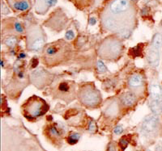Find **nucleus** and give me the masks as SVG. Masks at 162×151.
<instances>
[{
  "label": "nucleus",
  "mask_w": 162,
  "mask_h": 151,
  "mask_svg": "<svg viewBox=\"0 0 162 151\" xmlns=\"http://www.w3.org/2000/svg\"><path fill=\"white\" fill-rule=\"evenodd\" d=\"M22 107L25 117L30 120L43 115L49 109V106L45 100L37 96L29 98Z\"/></svg>",
  "instance_id": "f257e3e1"
},
{
  "label": "nucleus",
  "mask_w": 162,
  "mask_h": 151,
  "mask_svg": "<svg viewBox=\"0 0 162 151\" xmlns=\"http://www.w3.org/2000/svg\"><path fill=\"white\" fill-rule=\"evenodd\" d=\"M80 100L86 106H97L101 100L99 91L97 89L86 87L80 91Z\"/></svg>",
  "instance_id": "f03ea898"
},
{
  "label": "nucleus",
  "mask_w": 162,
  "mask_h": 151,
  "mask_svg": "<svg viewBox=\"0 0 162 151\" xmlns=\"http://www.w3.org/2000/svg\"><path fill=\"white\" fill-rule=\"evenodd\" d=\"M131 8V3L128 0H113L109 6V11L113 15L126 13Z\"/></svg>",
  "instance_id": "7ed1b4c3"
},
{
  "label": "nucleus",
  "mask_w": 162,
  "mask_h": 151,
  "mask_svg": "<svg viewBox=\"0 0 162 151\" xmlns=\"http://www.w3.org/2000/svg\"><path fill=\"white\" fill-rule=\"evenodd\" d=\"M158 126V118L156 115H148L145 118L143 124L141 131L144 135H149L153 133Z\"/></svg>",
  "instance_id": "20e7f679"
},
{
  "label": "nucleus",
  "mask_w": 162,
  "mask_h": 151,
  "mask_svg": "<svg viewBox=\"0 0 162 151\" xmlns=\"http://www.w3.org/2000/svg\"><path fill=\"white\" fill-rule=\"evenodd\" d=\"M148 62L152 66H157L160 62V53L158 49L153 48L148 53Z\"/></svg>",
  "instance_id": "39448f33"
},
{
  "label": "nucleus",
  "mask_w": 162,
  "mask_h": 151,
  "mask_svg": "<svg viewBox=\"0 0 162 151\" xmlns=\"http://www.w3.org/2000/svg\"><path fill=\"white\" fill-rule=\"evenodd\" d=\"M9 3L11 7L16 11H26L29 7V3L28 0H10Z\"/></svg>",
  "instance_id": "423d86ee"
},
{
  "label": "nucleus",
  "mask_w": 162,
  "mask_h": 151,
  "mask_svg": "<svg viewBox=\"0 0 162 151\" xmlns=\"http://www.w3.org/2000/svg\"><path fill=\"white\" fill-rule=\"evenodd\" d=\"M129 85L131 88L137 89L141 87L144 84V79L143 76L140 74H133L129 79Z\"/></svg>",
  "instance_id": "0eeeda50"
},
{
  "label": "nucleus",
  "mask_w": 162,
  "mask_h": 151,
  "mask_svg": "<svg viewBox=\"0 0 162 151\" xmlns=\"http://www.w3.org/2000/svg\"><path fill=\"white\" fill-rule=\"evenodd\" d=\"M150 93L153 100L159 103L162 102V89L159 85H153L150 89Z\"/></svg>",
  "instance_id": "6e6552de"
},
{
  "label": "nucleus",
  "mask_w": 162,
  "mask_h": 151,
  "mask_svg": "<svg viewBox=\"0 0 162 151\" xmlns=\"http://www.w3.org/2000/svg\"><path fill=\"white\" fill-rule=\"evenodd\" d=\"M121 101L125 106H132L136 103V97L131 92H126L121 96Z\"/></svg>",
  "instance_id": "1a4fd4ad"
},
{
  "label": "nucleus",
  "mask_w": 162,
  "mask_h": 151,
  "mask_svg": "<svg viewBox=\"0 0 162 151\" xmlns=\"http://www.w3.org/2000/svg\"><path fill=\"white\" fill-rule=\"evenodd\" d=\"M45 44V40L41 37L38 36L35 39H33L32 41L30 43V49L33 51H39Z\"/></svg>",
  "instance_id": "9d476101"
},
{
  "label": "nucleus",
  "mask_w": 162,
  "mask_h": 151,
  "mask_svg": "<svg viewBox=\"0 0 162 151\" xmlns=\"http://www.w3.org/2000/svg\"><path fill=\"white\" fill-rule=\"evenodd\" d=\"M162 46V36L160 33L155 34L153 38V48L156 49H161Z\"/></svg>",
  "instance_id": "9b49d317"
},
{
  "label": "nucleus",
  "mask_w": 162,
  "mask_h": 151,
  "mask_svg": "<svg viewBox=\"0 0 162 151\" xmlns=\"http://www.w3.org/2000/svg\"><path fill=\"white\" fill-rule=\"evenodd\" d=\"M160 103H161L157 102L155 100H153L150 103V108L155 115H158L161 111V108L160 107Z\"/></svg>",
  "instance_id": "f8f14e48"
},
{
  "label": "nucleus",
  "mask_w": 162,
  "mask_h": 151,
  "mask_svg": "<svg viewBox=\"0 0 162 151\" xmlns=\"http://www.w3.org/2000/svg\"><path fill=\"white\" fill-rule=\"evenodd\" d=\"M80 137V136L79 133H72V135H70L69 138H68V142L69 144H71V145H74V144H76L79 141Z\"/></svg>",
  "instance_id": "ddd939ff"
},
{
  "label": "nucleus",
  "mask_w": 162,
  "mask_h": 151,
  "mask_svg": "<svg viewBox=\"0 0 162 151\" xmlns=\"http://www.w3.org/2000/svg\"><path fill=\"white\" fill-rule=\"evenodd\" d=\"M16 42H17L16 38V37H13V36L9 37V38H7V40H5V43H6V44H7V45H8L9 47H13L14 45L16 44Z\"/></svg>",
  "instance_id": "4468645a"
},
{
  "label": "nucleus",
  "mask_w": 162,
  "mask_h": 151,
  "mask_svg": "<svg viewBox=\"0 0 162 151\" xmlns=\"http://www.w3.org/2000/svg\"><path fill=\"white\" fill-rule=\"evenodd\" d=\"M59 91H62V92H68L69 91V85H68V83H62L59 85Z\"/></svg>",
  "instance_id": "2eb2a0df"
},
{
  "label": "nucleus",
  "mask_w": 162,
  "mask_h": 151,
  "mask_svg": "<svg viewBox=\"0 0 162 151\" xmlns=\"http://www.w3.org/2000/svg\"><path fill=\"white\" fill-rule=\"evenodd\" d=\"M97 70H98L99 73H105V71L107 70L106 67L101 61H98V62H97Z\"/></svg>",
  "instance_id": "dca6fc26"
},
{
  "label": "nucleus",
  "mask_w": 162,
  "mask_h": 151,
  "mask_svg": "<svg viewBox=\"0 0 162 151\" xmlns=\"http://www.w3.org/2000/svg\"><path fill=\"white\" fill-rule=\"evenodd\" d=\"M65 37H66L67 40H72V39L75 37V34H74V32H73L72 30H69V31H68L66 32Z\"/></svg>",
  "instance_id": "f3484780"
},
{
  "label": "nucleus",
  "mask_w": 162,
  "mask_h": 151,
  "mask_svg": "<svg viewBox=\"0 0 162 151\" xmlns=\"http://www.w3.org/2000/svg\"><path fill=\"white\" fill-rule=\"evenodd\" d=\"M119 145H120V146H121L122 150H125V149L126 148V146H127V145H128V142L126 141V139L122 138V139L120 140Z\"/></svg>",
  "instance_id": "a211bd4d"
},
{
  "label": "nucleus",
  "mask_w": 162,
  "mask_h": 151,
  "mask_svg": "<svg viewBox=\"0 0 162 151\" xmlns=\"http://www.w3.org/2000/svg\"><path fill=\"white\" fill-rule=\"evenodd\" d=\"M44 3H45V5H46L47 7H52L54 6L56 3L57 0H43Z\"/></svg>",
  "instance_id": "6ab92c4d"
},
{
  "label": "nucleus",
  "mask_w": 162,
  "mask_h": 151,
  "mask_svg": "<svg viewBox=\"0 0 162 151\" xmlns=\"http://www.w3.org/2000/svg\"><path fill=\"white\" fill-rule=\"evenodd\" d=\"M15 29H16V31L18 32H23V31H24L23 27L21 26V24L19 22L15 23Z\"/></svg>",
  "instance_id": "aec40b11"
},
{
  "label": "nucleus",
  "mask_w": 162,
  "mask_h": 151,
  "mask_svg": "<svg viewBox=\"0 0 162 151\" xmlns=\"http://www.w3.org/2000/svg\"><path fill=\"white\" fill-rule=\"evenodd\" d=\"M97 129V126H96V124H95V122L93 121H91L90 124H89V131H92V132H94L95 130Z\"/></svg>",
  "instance_id": "412c9836"
},
{
  "label": "nucleus",
  "mask_w": 162,
  "mask_h": 151,
  "mask_svg": "<svg viewBox=\"0 0 162 151\" xmlns=\"http://www.w3.org/2000/svg\"><path fill=\"white\" fill-rule=\"evenodd\" d=\"M50 133H52L53 135H55V136H59V132L58 129H56L55 127H52L51 129H50Z\"/></svg>",
  "instance_id": "4be33fe9"
},
{
  "label": "nucleus",
  "mask_w": 162,
  "mask_h": 151,
  "mask_svg": "<svg viewBox=\"0 0 162 151\" xmlns=\"http://www.w3.org/2000/svg\"><path fill=\"white\" fill-rule=\"evenodd\" d=\"M122 131H123V129H122V128L121 126H117V127L114 129V130H113L114 133H115V134H117V135L122 133Z\"/></svg>",
  "instance_id": "5701e85b"
},
{
  "label": "nucleus",
  "mask_w": 162,
  "mask_h": 151,
  "mask_svg": "<svg viewBox=\"0 0 162 151\" xmlns=\"http://www.w3.org/2000/svg\"><path fill=\"white\" fill-rule=\"evenodd\" d=\"M37 64H38V60L36 58H33L32 60V68H36Z\"/></svg>",
  "instance_id": "b1692460"
},
{
  "label": "nucleus",
  "mask_w": 162,
  "mask_h": 151,
  "mask_svg": "<svg viewBox=\"0 0 162 151\" xmlns=\"http://www.w3.org/2000/svg\"><path fill=\"white\" fill-rule=\"evenodd\" d=\"M97 22V20H96V19L94 17H92L90 18V19H89V23H90V25H94L95 23Z\"/></svg>",
  "instance_id": "393cba45"
},
{
  "label": "nucleus",
  "mask_w": 162,
  "mask_h": 151,
  "mask_svg": "<svg viewBox=\"0 0 162 151\" xmlns=\"http://www.w3.org/2000/svg\"><path fill=\"white\" fill-rule=\"evenodd\" d=\"M156 151H162L161 146H158L157 147V149H156Z\"/></svg>",
  "instance_id": "a878e982"
},
{
  "label": "nucleus",
  "mask_w": 162,
  "mask_h": 151,
  "mask_svg": "<svg viewBox=\"0 0 162 151\" xmlns=\"http://www.w3.org/2000/svg\"><path fill=\"white\" fill-rule=\"evenodd\" d=\"M109 151H114V148H113L112 146H109Z\"/></svg>",
  "instance_id": "bb28decb"
},
{
  "label": "nucleus",
  "mask_w": 162,
  "mask_h": 151,
  "mask_svg": "<svg viewBox=\"0 0 162 151\" xmlns=\"http://www.w3.org/2000/svg\"><path fill=\"white\" fill-rule=\"evenodd\" d=\"M24 57H25V54L23 53V54H20V58H24Z\"/></svg>",
  "instance_id": "cd10ccee"
},
{
  "label": "nucleus",
  "mask_w": 162,
  "mask_h": 151,
  "mask_svg": "<svg viewBox=\"0 0 162 151\" xmlns=\"http://www.w3.org/2000/svg\"><path fill=\"white\" fill-rule=\"evenodd\" d=\"M131 1H135V0H131Z\"/></svg>",
  "instance_id": "c85d7f7f"
},
{
  "label": "nucleus",
  "mask_w": 162,
  "mask_h": 151,
  "mask_svg": "<svg viewBox=\"0 0 162 151\" xmlns=\"http://www.w3.org/2000/svg\"><path fill=\"white\" fill-rule=\"evenodd\" d=\"M161 111H162V107H161Z\"/></svg>",
  "instance_id": "c756f323"
}]
</instances>
